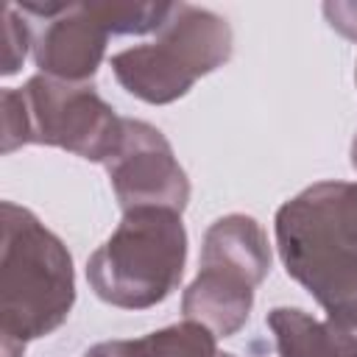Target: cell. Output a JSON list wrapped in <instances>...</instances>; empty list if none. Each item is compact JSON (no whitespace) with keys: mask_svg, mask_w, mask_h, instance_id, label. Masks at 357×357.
I'll return each mask as SVG.
<instances>
[{"mask_svg":"<svg viewBox=\"0 0 357 357\" xmlns=\"http://www.w3.org/2000/svg\"><path fill=\"white\" fill-rule=\"evenodd\" d=\"M279 259L337 324L357 326V181H318L276 209Z\"/></svg>","mask_w":357,"mask_h":357,"instance_id":"obj_1","label":"cell"},{"mask_svg":"<svg viewBox=\"0 0 357 357\" xmlns=\"http://www.w3.org/2000/svg\"><path fill=\"white\" fill-rule=\"evenodd\" d=\"M0 351L22 357L31 340L56 332L75 304L73 257L31 209L3 201Z\"/></svg>","mask_w":357,"mask_h":357,"instance_id":"obj_2","label":"cell"},{"mask_svg":"<svg viewBox=\"0 0 357 357\" xmlns=\"http://www.w3.org/2000/svg\"><path fill=\"white\" fill-rule=\"evenodd\" d=\"M187 229L173 209H128L86 259L92 293L117 310L162 304L184 276Z\"/></svg>","mask_w":357,"mask_h":357,"instance_id":"obj_3","label":"cell"},{"mask_svg":"<svg viewBox=\"0 0 357 357\" xmlns=\"http://www.w3.org/2000/svg\"><path fill=\"white\" fill-rule=\"evenodd\" d=\"M231 50L234 36L226 17L201 6L173 3L156 39L114 53L112 73L137 100L165 106L184 98L198 78L223 67Z\"/></svg>","mask_w":357,"mask_h":357,"instance_id":"obj_4","label":"cell"},{"mask_svg":"<svg viewBox=\"0 0 357 357\" xmlns=\"http://www.w3.org/2000/svg\"><path fill=\"white\" fill-rule=\"evenodd\" d=\"M17 92L25 112L28 145L61 148L100 165L117 151L123 117L92 84H73L36 73Z\"/></svg>","mask_w":357,"mask_h":357,"instance_id":"obj_5","label":"cell"},{"mask_svg":"<svg viewBox=\"0 0 357 357\" xmlns=\"http://www.w3.org/2000/svg\"><path fill=\"white\" fill-rule=\"evenodd\" d=\"M103 167L123 212L145 206L173 212L187 209L190 178L178 165L167 137L151 123L123 117L120 145Z\"/></svg>","mask_w":357,"mask_h":357,"instance_id":"obj_6","label":"cell"},{"mask_svg":"<svg viewBox=\"0 0 357 357\" xmlns=\"http://www.w3.org/2000/svg\"><path fill=\"white\" fill-rule=\"evenodd\" d=\"M109 31L89 11L86 3H67L61 14L47 20L39 33H33V64L42 75L89 84L106 56Z\"/></svg>","mask_w":357,"mask_h":357,"instance_id":"obj_7","label":"cell"},{"mask_svg":"<svg viewBox=\"0 0 357 357\" xmlns=\"http://www.w3.org/2000/svg\"><path fill=\"white\" fill-rule=\"evenodd\" d=\"M198 268H215L259 287L271 271V243L262 223L243 212L218 218L204 234Z\"/></svg>","mask_w":357,"mask_h":357,"instance_id":"obj_8","label":"cell"},{"mask_svg":"<svg viewBox=\"0 0 357 357\" xmlns=\"http://www.w3.org/2000/svg\"><path fill=\"white\" fill-rule=\"evenodd\" d=\"M254 290L257 287L237 276L215 268H198L195 279L181 293V312L187 321L204 324L215 337H231L251 315Z\"/></svg>","mask_w":357,"mask_h":357,"instance_id":"obj_9","label":"cell"},{"mask_svg":"<svg viewBox=\"0 0 357 357\" xmlns=\"http://www.w3.org/2000/svg\"><path fill=\"white\" fill-rule=\"evenodd\" d=\"M265 324L279 357H357V326L321 321L298 307H273Z\"/></svg>","mask_w":357,"mask_h":357,"instance_id":"obj_10","label":"cell"},{"mask_svg":"<svg viewBox=\"0 0 357 357\" xmlns=\"http://www.w3.org/2000/svg\"><path fill=\"white\" fill-rule=\"evenodd\" d=\"M89 11L103 22L112 36H142L159 33L173 11V3H120V0H89Z\"/></svg>","mask_w":357,"mask_h":357,"instance_id":"obj_11","label":"cell"},{"mask_svg":"<svg viewBox=\"0 0 357 357\" xmlns=\"http://www.w3.org/2000/svg\"><path fill=\"white\" fill-rule=\"evenodd\" d=\"M156 357H218V337L198 321H178L148 335Z\"/></svg>","mask_w":357,"mask_h":357,"instance_id":"obj_12","label":"cell"},{"mask_svg":"<svg viewBox=\"0 0 357 357\" xmlns=\"http://www.w3.org/2000/svg\"><path fill=\"white\" fill-rule=\"evenodd\" d=\"M33 50V28L25 20V14L14 6L6 3L3 6V75H14L25 56Z\"/></svg>","mask_w":357,"mask_h":357,"instance_id":"obj_13","label":"cell"},{"mask_svg":"<svg viewBox=\"0 0 357 357\" xmlns=\"http://www.w3.org/2000/svg\"><path fill=\"white\" fill-rule=\"evenodd\" d=\"M84 357H156L148 335L145 337H131V340H103L86 349Z\"/></svg>","mask_w":357,"mask_h":357,"instance_id":"obj_14","label":"cell"},{"mask_svg":"<svg viewBox=\"0 0 357 357\" xmlns=\"http://www.w3.org/2000/svg\"><path fill=\"white\" fill-rule=\"evenodd\" d=\"M324 17L340 36L357 42V3H324Z\"/></svg>","mask_w":357,"mask_h":357,"instance_id":"obj_15","label":"cell"},{"mask_svg":"<svg viewBox=\"0 0 357 357\" xmlns=\"http://www.w3.org/2000/svg\"><path fill=\"white\" fill-rule=\"evenodd\" d=\"M349 156H351V167L357 170V134H354V139H351V151H349Z\"/></svg>","mask_w":357,"mask_h":357,"instance_id":"obj_16","label":"cell"},{"mask_svg":"<svg viewBox=\"0 0 357 357\" xmlns=\"http://www.w3.org/2000/svg\"><path fill=\"white\" fill-rule=\"evenodd\" d=\"M218 357H237V354H226V351H223V354H218Z\"/></svg>","mask_w":357,"mask_h":357,"instance_id":"obj_17","label":"cell"},{"mask_svg":"<svg viewBox=\"0 0 357 357\" xmlns=\"http://www.w3.org/2000/svg\"><path fill=\"white\" fill-rule=\"evenodd\" d=\"M354 84H357V64H354Z\"/></svg>","mask_w":357,"mask_h":357,"instance_id":"obj_18","label":"cell"}]
</instances>
